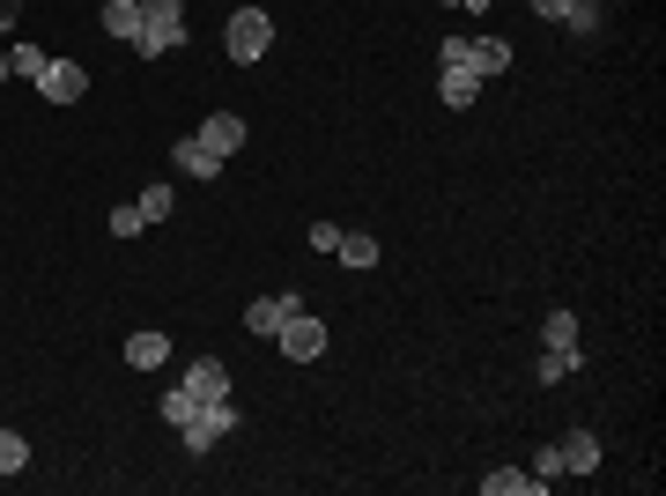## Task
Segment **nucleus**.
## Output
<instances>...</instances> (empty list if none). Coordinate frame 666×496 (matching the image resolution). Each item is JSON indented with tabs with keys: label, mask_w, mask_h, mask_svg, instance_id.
<instances>
[{
	"label": "nucleus",
	"mask_w": 666,
	"mask_h": 496,
	"mask_svg": "<svg viewBox=\"0 0 666 496\" xmlns=\"http://www.w3.org/2000/svg\"><path fill=\"white\" fill-rule=\"evenodd\" d=\"M289 312H304V297H296V289H289V297H260V304H252V312H245V334H260V341H274V326L289 319Z\"/></svg>",
	"instance_id": "obj_8"
},
{
	"label": "nucleus",
	"mask_w": 666,
	"mask_h": 496,
	"mask_svg": "<svg viewBox=\"0 0 666 496\" xmlns=\"http://www.w3.org/2000/svg\"><path fill=\"white\" fill-rule=\"evenodd\" d=\"M141 23H186V8L178 0H141Z\"/></svg>",
	"instance_id": "obj_24"
},
{
	"label": "nucleus",
	"mask_w": 666,
	"mask_h": 496,
	"mask_svg": "<svg viewBox=\"0 0 666 496\" xmlns=\"http://www.w3.org/2000/svg\"><path fill=\"white\" fill-rule=\"evenodd\" d=\"M126 363H134V371H163V363H171V341L148 326V334H134V341H126Z\"/></svg>",
	"instance_id": "obj_12"
},
{
	"label": "nucleus",
	"mask_w": 666,
	"mask_h": 496,
	"mask_svg": "<svg viewBox=\"0 0 666 496\" xmlns=\"http://www.w3.org/2000/svg\"><path fill=\"white\" fill-rule=\"evenodd\" d=\"M45 60H52V52H38V45H15V52H8V75H30V82H38V75H45Z\"/></svg>",
	"instance_id": "obj_21"
},
{
	"label": "nucleus",
	"mask_w": 666,
	"mask_h": 496,
	"mask_svg": "<svg viewBox=\"0 0 666 496\" xmlns=\"http://www.w3.org/2000/svg\"><path fill=\"white\" fill-rule=\"evenodd\" d=\"M171 200H178V193H171V186H148V193H141V200H134V208H141L148 223H163V215H171Z\"/></svg>",
	"instance_id": "obj_23"
},
{
	"label": "nucleus",
	"mask_w": 666,
	"mask_h": 496,
	"mask_svg": "<svg viewBox=\"0 0 666 496\" xmlns=\"http://www.w3.org/2000/svg\"><path fill=\"white\" fill-rule=\"evenodd\" d=\"M556 474H563V452L548 445V452H541V460H533V482H556Z\"/></svg>",
	"instance_id": "obj_26"
},
{
	"label": "nucleus",
	"mask_w": 666,
	"mask_h": 496,
	"mask_svg": "<svg viewBox=\"0 0 666 496\" xmlns=\"http://www.w3.org/2000/svg\"><path fill=\"white\" fill-rule=\"evenodd\" d=\"M578 363H585V356H570V348H548L541 363H533V386H563V378L578 371Z\"/></svg>",
	"instance_id": "obj_17"
},
{
	"label": "nucleus",
	"mask_w": 666,
	"mask_h": 496,
	"mask_svg": "<svg viewBox=\"0 0 666 496\" xmlns=\"http://www.w3.org/2000/svg\"><path fill=\"white\" fill-rule=\"evenodd\" d=\"M30 467V437L23 430H0V474H23Z\"/></svg>",
	"instance_id": "obj_20"
},
{
	"label": "nucleus",
	"mask_w": 666,
	"mask_h": 496,
	"mask_svg": "<svg viewBox=\"0 0 666 496\" xmlns=\"http://www.w3.org/2000/svg\"><path fill=\"white\" fill-rule=\"evenodd\" d=\"M230 430H237V400L222 393V400H208V408H200V415L186 422V430H178V445H186V452L200 460V452H215L222 437H230Z\"/></svg>",
	"instance_id": "obj_2"
},
{
	"label": "nucleus",
	"mask_w": 666,
	"mask_h": 496,
	"mask_svg": "<svg viewBox=\"0 0 666 496\" xmlns=\"http://www.w3.org/2000/svg\"><path fill=\"white\" fill-rule=\"evenodd\" d=\"M556 452H563V474H592V467H600V437H592V430L556 437Z\"/></svg>",
	"instance_id": "obj_10"
},
{
	"label": "nucleus",
	"mask_w": 666,
	"mask_h": 496,
	"mask_svg": "<svg viewBox=\"0 0 666 496\" xmlns=\"http://www.w3.org/2000/svg\"><path fill=\"white\" fill-rule=\"evenodd\" d=\"M15 15H23V0H0V30L15 23Z\"/></svg>",
	"instance_id": "obj_27"
},
{
	"label": "nucleus",
	"mask_w": 666,
	"mask_h": 496,
	"mask_svg": "<svg viewBox=\"0 0 666 496\" xmlns=\"http://www.w3.org/2000/svg\"><path fill=\"white\" fill-rule=\"evenodd\" d=\"M444 8H474V0H444Z\"/></svg>",
	"instance_id": "obj_28"
},
{
	"label": "nucleus",
	"mask_w": 666,
	"mask_h": 496,
	"mask_svg": "<svg viewBox=\"0 0 666 496\" xmlns=\"http://www.w3.org/2000/svg\"><path fill=\"white\" fill-rule=\"evenodd\" d=\"M334 260H348V267H378V238H363V230H341Z\"/></svg>",
	"instance_id": "obj_18"
},
{
	"label": "nucleus",
	"mask_w": 666,
	"mask_h": 496,
	"mask_svg": "<svg viewBox=\"0 0 666 496\" xmlns=\"http://www.w3.org/2000/svg\"><path fill=\"white\" fill-rule=\"evenodd\" d=\"M97 23L112 30L119 45H134V38H141V0H104V8H97Z\"/></svg>",
	"instance_id": "obj_9"
},
{
	"label": "nucleus",
	"mask_w": 666,
	"mask_h": 496,
	"mask_svg": "<svg viewBox=\"0 0 666 496\" xmlns=\"http://www.w3.org/2000/svg\"><path fill=\"white\" fill-rule=\"evenodd\" d=\"M0 75H8V52H0Z\"/></svg>",
	"instance_id": "obj_29"
},
{
	"label": "nucleus",
	"mask_w": 666,
	"mask_h": 496,
	"mask_svg": "<svg viewBox=\"0 0 666 496\" xmlns=\"http://www.w3.org/2000/svg\"><path fill=\"white\" fill-rule=\"evenodd\" d=\"M267 45H274V15H267V8H237V15L222 23V52H230L237 67L267 60Z\"/></svg>",
	"instance_id": "obj_1"
},
{
	"label": "nucleus",
	"mask_w": 666,
	"mask_h": 496,
	"mask_svg": "<svg viewBox=\"0 0 666 496\" xmlns=\"http://www.w3.org/2000/svg\"><path fill=\"white\" fill-rule=\"evenodd\" d=\"M141 230H148V215L134 200H119V208H112V238H141Z\"/></svg>",
	"instance_id": "obj_22"
},
{
	"label": "nucleus",
	"mask_w": 666,
	"mask_h": 496,
	"mask_svg": "<svg viewBox=\"0 0 666 496\" xmlns=\"http://www.w3.org/2000/svg\"><path fill=\"white\" fill-rule=\"evenodd\" d=\"M474 8H489V0H474Z\"/></svg>",
	"instance_id": "obj_30"
},
{
	"label": "nucleus",
	"mask_w": 666,
	"mask_h": 496,
	"mask_svg": "<svg viewBox=\"0 0 666 496\" xmlns=\"http://www.w3.org/2000/svg\"><path fill=\"white\" fill-rule=\"evenodd\" d=\"M541 341H548V348H570V356H578V312H548Z\"/></svg>",
	"instance_id": "obj_19"
},
{
	"label": "nucleus",
	"mask_w": 666,
	"mask_h": 496,
	"mask_svg": "<svg viewBox=\"0 0 666 496\" xmlns=\"http://www.w3.org/2000/svg\"><path fill=\"white\" fill-rule=\"evenodd\" d=\"M274 348H282L289 363H319L326 356V326L311 319V312H289V319L274 326Z\"/></svg>",
	"instance_id": "obj_3"
},
{
	"label": "nucleus",
	"mask_w": 666,
	"mask_h": 496,
	"mask_svg": "<svg viewBox=\"0 0 666 496\" xmlns=\"http://www.w3.org/2000/svg\"><path fill=\"white\" fill-rule=\"evenodd\" d=\"M186 45V23H141V38H134V52L141 60H163V52Z\"/></svg>",
	"instance_id": "obj_13"
},
{
	"label": "nucleus",
	"mask_w": 666,
	"mask_h": 496,
	"mask_svg": "<svg viewBox=\"0 0 666 496\" xmlns=\"http://www.w3.org/2000/svg\"><path fill=\"white\" fill-rule=\"evenodd\" d=\"M467 67H474L482 82L504 75V67H511V45H504V38H474V45H467Z\"/></svg>",
	"instance_id": "obj_14"
},
{
	"label": "nucleus",
	"mask_w": 666,
	"mask_h": 496,
	"mask_svg": "<svg viewBox=\"0 0 666 496\" xmlns=\"http://www.w3.org/2000/svg\"><path fill=\"white\" fill-rule=\"evenodd\" d=\"M548 482H533V474H518V467H496L482 474V496H541Z\"/></svg>",
	"instance_id": "obj_15"
},
{
	"label": "nucleus",
	"mask_w": 666,
	"mask_h": 496,
	"mask_svg": "<svg viewBox=\"0 0 666 496\" xmlns=\"http://www.w3.org/2000/svg\"><path fill=\"white\" fill-rule=\"evenodd\" d=\"M437 97L452 104V112H467V104L482 97V75H474V67H444V75H437Z\"/></svg>",
	"instance_id": "obj_11"
},
{
	"label": "nucleus",
	"mask_w": 666,
	"mask_h": 496,
	"mask_svg": "<svg viewBox=\"0 0 666 496\" xmlns=\"http://www.w3.org/2000/svg\"><path fill=\"white\" fill-rule=\"evenodd\" d=\"M178 386H186L193 400H222L230 393V363H222V356H193V363L178 371Z\"/></svg>",
	"instance_id": "obj_4"
},
{
	"label": "nucleus",
	"mask_w": 666,
	"mask_h": 496,
	"mask_svg": "<svg viewBox=\"0 0 666 496\" xmlns=\"http://www.w3.org/2000/svg\"><path fill=\"white\" fill-rule=\"evenodd\" d=\"M200 408H208V400H193V393H186V386H171V393L156 400V415L171 422V430H186V422H193V415H200Z\"/></svg>",
	"instance_id": "obj_16"
},
{
	"label": "nucleus",
	"mask_w": 666,
	"mask_h": 496,
	"mask_svg": "<svg viewBox=\"0 0 666 496\" xmlns=\"http://www.w3.org/2000/svg\"><path fill=\"white\" fill-rule=\"evenodd\" d=\"M304 245H311V252H334V245H341V223H311V238H304Z\"/></svg>",
	"instance_id": "obj_25"
},
{
	"label": "nucleus",
	"mask_w": 666,
	"mask_h": 496,
	"mask_svg": "<svg viewBox=\"0 0 666 496\" xmlns=\"http://www.w3.org/2000/svg\"><path fill=\"white\" fill-rule=\"evenodd\" d=\"M171 163H178L186 178H222V156L208 149L200 134H178V141H171Z\"/></svg>",
	"instance_id": "obj_7"
},
{
	"label": "nucleus",
	"mask_w": 666,
	"mask_h": 496,
	"mask_svg": "<svg viewBox=\"0 0 666 496\" xmlns=\"http://www.w3.org/2000/svg\"><path fill=\"white\" fill-rule=\"evenodd\" d=\"M200 141H208V149L230 163V156L245 149V119H237V112H208V119H200Z\"/></svg>",
	"instance_id": "obj_6"
},
{
	"label": "nucleus",
	"mask_w": 666,
	"mask_h": 496,
	"mask_svg": "<svg viewBox=\"0 0 666 496\" xmlns=\"http://www.w3.org/2000/svg\"><path fill=\"white\" fill-rule=\"evenodd\" d=\"M38 89H45L52 104H82V97H89V75H82L74 60H45V75H38Z\"/></svg>",
	"instance_id": "obj_5"
}]
</instances>
